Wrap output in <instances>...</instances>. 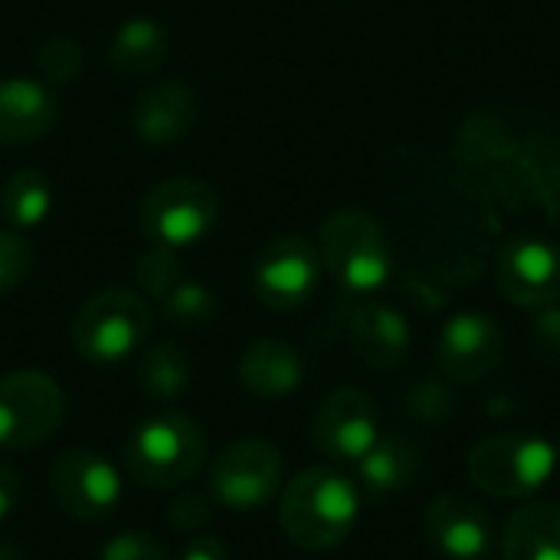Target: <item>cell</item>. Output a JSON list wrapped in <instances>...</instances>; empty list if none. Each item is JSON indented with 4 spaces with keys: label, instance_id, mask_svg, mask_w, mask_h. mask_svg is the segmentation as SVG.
<instances>
[{
    "label": "cell",
    "instance_id": "8fae6325",
    "mask_svg": "<svg viewBox=\"0 0 560 560\" xmlns=\"http://www.w3.org/2000/svg\"><path fill=\"white\" fill-rule=\"evenodd\" d=\"M322 253L299 233L276 236L256 259L253 289L269 308H299L318 285Z\"/></svg>",
    "mask_w": 560,
    "mask_h": 560
},
{
    "label": "cell",
    "instance_id": "4dcf8cb0",
    "mask_svg": "<svg viewBox=\"0 0 560 560\" xmlns=\"http://www.w3.org/2000/svg\"><path fill=\"white\" fill-rule=\"evenodd\" d=\"M528 338H532L535 354L545 364L560 368V308H555V305L538 308V315H535V322L528 328Z\"/></svg>",
    "mask_w": 560,
    "mask_h": 560
},
{
    "label": "cell",
    "instance_id": "44dd1931",
    "mask_svg": "<svg viewBox=\"0 0 560 560\" xmlns=\"http://www.w3.org/2000/svg\"><path fill=\"white\" fill-rule=\"evenodd\" d=\"M167 56V33L161 23L148 20V16H135L128 20L108 49V62L115 72L128 75V79H141L151 75Z\"/></svg>",
    "mask_w": 560,
    "mask_h": 560
},
{
    "label": "cell",
    "instance_id": "4fadbf2b",
    "mask_svg": "<svg viewBox=\"0 0 560 560\" xmlns=\"http://www.w3.org/2000/svg\"><path fill=\"white\" fill-rule=\"evenodd\" d=\"M423 535L446 560H482L492 548V522L486 509L456 492L436 495L427 505Z\"/></svg>",
    "mask_w": 560,
    "mask_h": 560
},
{
    "label": "cell",
    "instance_id": "30bf717a",
    "mask_svg": "<svg viewBox=\"0 0 560 560\" xmlns=\"http://www.w3.org/2000/svg\"><path fill=\"white\" fill-rule=\"evenodd\" d=\"M381 440V420L374 400L358 387L331 390L312 420V443L335 463H358Z\"/></svg>",
    "mask_w": 560,
    "mask_h": 560
},
{
    "label": "cell",
    "instance_id": "ffe728a7",
    "mask_svg": "<svg viewBox=\"0 0 560 560\" xmlns=\"http://www.w3.org/2000/svg\"><path fill=\"white\" fill-rule=\"evenodd\" d=\"M423 456L413 440L404 436H381L358 463V479L371 495H394L407 489L420 476Z\"/></svg>",
    "mask_w": 560,
    "mask_h": 560
},
{
    "label": "cell",
    "instance_id": "f1b7e54d",
    "mask_svg": "<svg viewBox=\"0 0 560 560\" xmlns=\"http://www.w3.org/2000/svg\"><path fill=\"white\" fill-rule=\"evenodd\" d=\"M98 560H171L167 558V548L151 538L148 532H121L115 535L105 548Z\"/></svg>",
    "mask_w": 560,
    "mask_h": 560
},
{
    "label": "cell",
    "instance_id": "603a6c76",
    "mask_svg": "<svg viewBox=\"0 0 560 560\" xmlns=\"http://www.w3.org/2000/svg\"><path fill=\"white\" fill-rule=\"evenodd\" d=\"M52 203V187L43 171H16L0 190V210L13 226H36Z\"/></svg>",
    "mask_w": 560,
    "mask_h": 560
},
{
    "label": "cell",
    "instance_id": "d6986e66",
    "mask_svg": "<svg viewBox=\"0 0 560 560\" xmlns=\"http://www.w3.org/2000/svg\"><path fill=\"white\" fill-rule=\"evenodd\" d=\"M502 560H560V505L528 502L509 515Z\"/></svg>",
    "mask_w": 560,
    "mask_h": 560
},
{
    "label": "cell",
    "instance_id": "9a60e30c",
    "mask_svg": "<svg viewBox=\"0 0 560 560\" xmlns=\"http://www.w3.org/2000/svg\"><path fill=\"white\" fill-rule=\"evenodd\" d=\"M131 121L141 141L158 144V148L174 144L190 135L197 121V98L184 82L164 79L138 95Z\"/></svg>",
    "mask_w": 560,
    "mask_h": 560
},
{
    "label": "cell",
    "instance_id": "3957f363",
    "mask_svg": "<svg viewBox=\"0 0 560 560\" xmlns=\"http://www.w3.org/2000/svg\"><path fill=\"white\" fill-rule=\"evenodd\" d=\"M469 479L499 502L535 495L558 469V450L535 433H492L469 453Z\"/></svg>",
    "mask_w": 560,
    "mask_h": 560
},
{
    "label": "cell",
    "instance_id": "836d02e7",
    "mask_svg": "<svg viewBox=\"0 0 560 560\" xmlns=\"http://www.w3.org/2000/svg\"><path fill=\"white\" fill-rule=\"evenodd\" d=\"M0 560H16V551L10 545H0Z\"/></svg>",
    "mask_w": 560,
    "mask_h": 560
},
{
    "label": "cell",
    "instance_id": "8992f818",
    "mask_svg": "<svg viewBox=\"0 0 560 560\" xmlns=\"http://www.w3.org/2000/svg\"><path fill=\"white\" fill-rule=\"evenodd\" d=\"M66 417L62 387L43 371L0 374V450L43 446Z\"/></svg>",
    "mask_w": 560,
    "mask_h": 560
},
{
    "label": "cell",
    "instance_id": "e0dca14e",
    "mask_svg": "<svg viewBox=\"0 0 560 560\" xmlns=\"http://www.w3.org/2000/svg\"><path fill=\"white\" fill-rule=\"evenodd\" d=\"M56 121V98L36 79H0V141L26 144L43 138Z\"/></svg>",
    "mask_w": 560,
    "mask_h": 560
},
{
    "label": "cell",
    "instance_id": "d6a6232c",
    "mask_svg": "<svg viewBox=\"0 0 560 560\" xmlns=\"http://www.w3.org/2000/svg\"><path fill=\"white\" fill-rule=\"evenodd\" d=\"M20 495H23V486H20V476L0 463V522L7 515H13V509L20 505Z\"/></svg>",
    "mask_w": 560,
    "mask_h": 560
},
{
    "label": "cell",
    "instance_id": "2e32d148",
    "mask_svg": "<svg viewBox=\"0 0 560 560\" xmlns=\"http://www.w3.org/2000/svg\"><path fill=\"white\" fill-rule=\"evenodd\" d=\"M351 345L358 358L377 371H394L407 361L413 335L407 318L381 302H368L351 318Z\"/></svg>",
    "mask_w": 560,
    "mask_h": 560
},
{
    "label": "cell",
    "instance_id": "83f0119b",
    "mask_svg": "<svg viewBox=\"0 0 560 560\" xmlns=\"http://www.w3.org/2000/svg\"><path fill=\"white\" fill-rule=\"evenodd\" d=\"M36 66L43 72V79L49 82H69L75 79V72L82 69V49L69 39H52L39 49Z\"/></svg>",
    "mask_w": 560,
    "mask_h": 560
},
{
    "label": "cell",
    "instance_id": "484cf974",
    "mask_svg": "<svg viewBox=\"0 0 560 560\" xmlns=\"http://www.w3.org/2000/svg\"><path fill=\"white\" fill-rule=\"evenodd\" d=\"M167 522H171V528L180 532V535H200V532L213 522V499H210V492L184 489V492L171 502Z\"/></svg>",
    "mask_w": 560,
    "mask_h": 560
},
{
    "label": "cell",
    "instance_id": "f546056e",
    "mask_svg": "<svg viewBox=\"0 0 560 560\" xmlns=\"http://www.w3.org/2000/svg\"><path fill=\"white\" fill-rule=\"evenodd\" d=\"M26 276H30V246L16 233L0 230V295L13 292Z\"/></svg>",
    "mask_w": 560,
    "mask_h": 560
},
{
    "label": "cell",
    "instance_id": "1f68e13d",
    "mask_svg": "<svg viewBox=\"0 0 560 560\" xmlns=\"http://www.w3.org/2000/svg\"><path fill=\"white\" fill-rule=\"evenodd\" d=\"M180 560H230V551H226V545L217 538V535H194L187 545H184V551H180Z\"/></svg>",
    "mask_w": 560,
    "mask_h": 560
},
{
    "label": "cell",
    "instance_id": "52a82bcc",
    "mask_svg": "<svg viewBox=\"0 0 560 560\" xmlns=\"http://www.w3.org/2000/svg\"><path fill=\"white\" fill-rule=\"evenodd\" d=\"M285 463L269 440H236L210 466V495L233 512H256L282 489Z\"/></svg>",
    "mask_w": 560,
    "mask_h": 560
},
{
    "label": "cell",
    "instance_id": "ba28073f",
    "mask_svg": "<svg viewBox=\"0 0 560 560\" xmlns=\"http://www.w3.org/2000/svg\"><path fill=\"white\" fill-rule=\"evenodd\" d=\"M220 197L210 184L197 177H171L158 184L144 207H141V226L158 246H187L207 236V230L217 223Z\"/></svg>",
    "mask_w": 560,
    "mask_h": 560
},
{
    "label": "cell",
    "instance_id": "7c38bea8",
    "mask_svg": "<svg viewBox=\"0 0 560 560\" xmlns=\"http://www.w3.org/2000/svg\"><path fill=\"white\" fill-rule=\"evenodd\" d=\"M505 358V335L495 318L482 312H459L453 315L436 341L440 371L450 381L476 384L489 377Z\"/></svg>",
    "mask_w": 560,
    "mask_h": 560
},
{
    "label": "cell",
    "instance_id": "7a4b0ae2",
    "mask_svg": "<svg viewBox=\"0 0 560 560\" xmlns=\"http://www.w3.org/2000/svg\"><path fill=\"white\" fill-rule=\"evenodd\" d=\"M125 472L144 489H180L207 459V436L200 423L180 410L148 417L131 430L121 450Z\"/></svg>",
    "mask_w": 560,
    "mask_h": 560
},
{
    "label": "cell",
    "instance_id": "277c9868",
    "mask_svg": "<svg viewBox=\"0 0 560 560\" xmlns=\"http://www.w3.org/2000/svg\"><path fill=\"white\" fill-rule=\"evenodd\" d=\"M151 322V305L138 292L108 289L79 308L72 322V345L89 364H115L144 345Z\"/></svg>",
    "mask_w": 560,
    "mask_h": 560
},
{
    "label": "cell",
    "instance_id": "6da1fadb",
    "mask_svg": "<svg viewBox=\"0 0 560 560\" xmlns=\"http://www.w3.org/2000/svg\"><path fill=\"white\" fill-rule=\"evenodd\" d=\"M358 486L335 466H312L299 472L279 502V522L289 541L302 551H331L358 525Z\"/></svg>",
    "mask_w": 560,
    "mask_h": 560
},
{
    "label": "cell",
    "instance_id": "d4e9b609",
    "mask_svg": "<svg viewBox=\"0 0 560 560\" xmlns=\"http://www.w3.org/2000/svg\"><path fill=\"white\" fill-rule=\"evenodd\" d=\"M135 282L138 289H144L148 295L164 299L177 282H180V262L174 256L171 246H158L151 253H144L135 266Z\"/></svg>",
    "mask_w": 560,
    "mask_h": 560
},
{
    "label": "cell",
    "instance_id": "5b68a950",
    "mask_svg": "<svg viewBox=\"0 0 560 560\" xmlns=\"http://www.w3.org/2000/svg\"><path fill=\"white\" fill-rule=\"evenodd\" d=\"M322 266L351 292H374L390 276V246L384 226L364 210H338L318 236Z\"/></svg>",
    "mask_w": 560,
    "mask_h": 560
},
{
    "label": "cell",
    "instance_id": "9c48e42d",
    "mask_svg": "<svg viewBox=\"0 0 560 560\" xmlns=\"http://www.w3.org/2000/svg\"><path fill=\"white\" fill-rule=\"evenodd\" d=\"M49 492L72 522H102L121 499V479L108 459L92 450H69L49 469Z\"/></svg>",
    "mask_w": 560,
    "mask_h": 560
},
{
    "label": "cell",
    "instance_id": "cb8c5ba5",
    "mask_svg": "<svg viewBox=\"0 0 560 560\" xmlns=\"http://www.w3.org/2000/svg\"><path fill=\"white\" fill-rule=\"evenodd\" d=\"M164 318L180 328H203L217 318V295L200 282H177L164 299Z\"/></svg>",
    "mask_w": 560,
    "mask_h": 560
},
{
    "label": "cell",
    "instance_id": "5bb4252c",
    "mask_svg": "<svg viewBox=\"0 0 560 560\" xmlns=\"http://www.w3.org/2000/svg\"><path fill=\"white\" fill-rule=\"evenodd\" d=\"M499 289L522 308H545L560 295V249L545 240H518L499 256Z\"/></svg>",
    "mask_w": 560,
    "mask_h": 560
},
{
    "label": "cell",
    "instance_id": "4316f807",
    "mask_svg": "<svg viewBox=\"0 0 560 560\" xmlns=\"http://www.w3.org/2000/svg\"><path fill=\"white\" fill-rule=\"evenodd\" d=\"M453 410V394L433 381V377H423L410 394H407V413L420 423H440L446 420Z\"/></svg>",
    "mask_w": 560,
    "mask_h": 560
},
{
    "label": "cell",
    "instance_id": "ac0fdd59",
    "mask_svg": "<svg viewBox=\"0 0 560 560\" xmlns=\"http://www.w3.org/2000/svg\"><path fill=\"white\" fill-rule=\"evenodd\" d=\"M302 377H305L302 354L285 341L259 338L240 354V381L256 397H269V400L285 397L299 390Z\"/></svg>",
    "mask_w": 560,
    "mask_h": 560
},
{
    "label": "cell",
    "instance_id": "7402d4cb",
    "mask_svg": "<svg viewBox=\"0 0 560 560\" xmlns=\"http://www.w3.org/2000/svg\"><path fill=\"white\" fill-rule=\"evenodd\" d=\"M138 381L148 397L154 400H174L190 384V358L174 341L151 345L138 361Z\"/></svg>",
    "mask_w": 560,
    "mask_h": 560
}]
</instances>
